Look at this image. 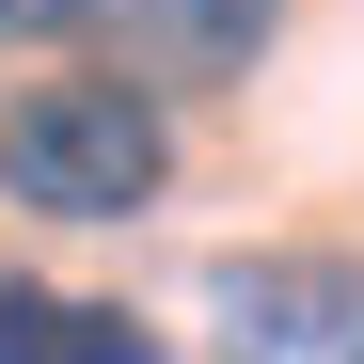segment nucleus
Wrapping results in <instances>:
<instances>
[{
    "label": "nucleus",
    "mask_w": 364,
    "mask_h": 364,
    "mask_svg": "<svg viewBox=\"0 0 364 364\" xmlns=\"http://www.w3.org/2000/svg\"><path fill=\"white\" fill-rule=\"evenodd\" d=\"M174 191V111L143 80H111V64H64V80H16L0 95V206H32V222H143Z\"/></svg>",
    "instance_id": "obj_1"
},
{
    "label": "nucleus",
    "mask_w": 364,
    "mask_h": 364,
    "mask_svg": "<svg viewBox=\"0 0 364 364\" xmlns=\"http://www.w3.org/2000/svg\"><path fill=\"white\" fill-rule=\"evenodd\" d=\"M0 364H174L127 301H80V285H0Z\"/></svg>",
    "instance_id": "obj_4"
},
{
    "label": "nucleus",
    "mask_w": 364,
    "mask_h": 364,
    "mask_svg": "<svg viewBox=\"0 0 364 364\" xmlns=\"http://www.w3.org/2000/svg\"><path fill=\"white\" fill-rule=\"evenodd\" d=\"M64 32H95V0H0V48H64Z\"/></svg>",
    "instance_id": "obj_5"
},
{
    "label": "nucleus",
    "mask_w": 364,
    "mask_h": 364,
    "mask_svg": "<svg viewBox=\"0 0 364 364\" xmlns=\"http://www.w3.org/2000/svg\"><path fill=\"white\" fill-rule=\"evenodd\" d=\"M206 348L222 364H364V254L333 237H254L206 269Z\"/></svg>",
    "instance_id": "obj_2"
},
{
    "label": "nucleus",
    "mask_w": 364,
    "mask_h": 364,
    "mask_svg": "<svg viewBox=\"0 0 364 364\" xmlns=\"http://www.w3.org/2000/svg\"><path fill=\"white\" fill-rule=\"evenodd\" d=\"M269 32H285V0H95V64H111V80H143L159 111H174V95H222V80H254V64H269Z\"/></svg>",
    "instance_id": "obj_3"
}]
</instances>
